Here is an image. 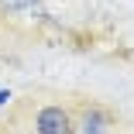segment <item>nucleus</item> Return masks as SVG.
<instances>
[{"label": "nucleus", "instance_id": "f257e3e1", "mask_svg": "<svg viewBox=\"0 0 134 134\" xmlns=\"http://www.w3.org/2000/svg\"><path fill=\"white\" fill-rule=\"evenodd\" d=\"M35 131L38 134H76V120L69 117L65 107L59 103H45L35 114Z\"/></svg>", "mask_w": 134, "mask_h": 134}, {"label": "nucleus", "instance_id": "7ed1b4c3", "mask_svg": "<svg viewBox=\"0 0 134 134\" xmlns=\"http://www.w3.org/2000/svg\"><path fill=\"white\" fill-rule=\"evenodd\" d=\"M0 7H4V10H31L38 21H45L48 14H45V7H41V0H0Z\"/></svg>", "mask_w": 134, "mask_h": 134}, {"label": "nucleus", "instance_id": "20e7f679", "mask_svg": "<svg viewBox=\"0 0 134 134\" xmlns=\"http://www.w3.org/2000/svg\"><path fill=\"white\" fill-rule=\"evenodd\" d=\"M7 100H10V93H7V90H0V107H4Z\"/></svg>", "mask_w": 134, "mask_h": 134}, {"label": "nucleus", "instance_id": "f03ea898", "mask_svg": "<svg viewBox=\"0 0 134 134\" xmlns=\"http://www.w3.org/2000/svg\"><path fill=\"white\" fill-rule=\"evenodd\" d=\"M107 127H110V117L100 107H86L83 117L76 120V134H107Z\"/></svg>", "mask_w": 134, "mask_h": 134}]
</instances>
